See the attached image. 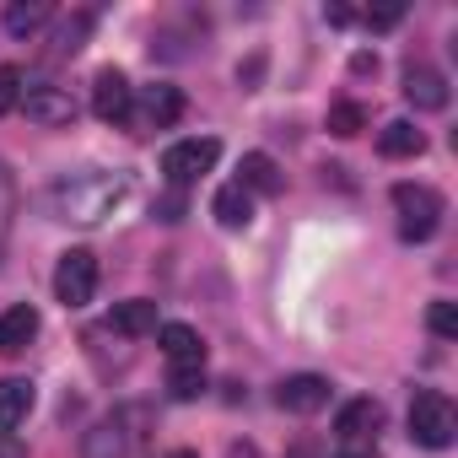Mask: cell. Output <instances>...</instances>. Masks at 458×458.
Returning a JSON list of instances; mask_svg holds the SVG:
<instances>
[{"label": "cell", "instance_id": "30", "mask_svg": "<svg viewBox=\"0 0 458 458\" xmlns=\"http://www.w3.org/2000/svg\"><path fill=\"white\" fill-rule=\"evenodd\" d=\"M351 71H356V76H367V71H377V60H372V55H356V60H351Z\"/></svg>", "mask_w": 458, "mask_h": 458}, {"label": "cell", "instance_id": "6", "mask_svg": "<svg viewBox=\"0 0 458 458\" xmlns=\"http://www.w3.org/2000/svg\"><path fill=\"white\" fill-rule=\"evenodd\" d=\"M135 420H140V410H119V415L98 420L81 437V458H130V447L140 442V431H130Z\"/></svg>", "mask_w": 458, "mask_h": 458}, {"label": "cell", "instance_id": "12", "mask_svg": "<svg viewBox=\"0 0 458 458\" xmlns=\"http://www.w3.org/2000/svg\"><path fill=\"white\" fill-rule=\"evenodd\" d=\"M157 340H162V356L173 361V372H183V367H205V340H199L189 324H162Z\"/></svg>", "mask_w": 458, "mask_h": 458}, {"label": "cell", "instance_id": "9", "mask_svg": "<svg viewBox=\"0 0 458 458\" xmlns=\"http://www.w3.org/2000/svg\"><path fill=\"white\" fill-rule=\"evenodd\" d=\"M276 404L292 410V415H318V410L329 404V377H318V372H297V377H286V383L276 388Z\"/></svg>", "mask_w": 458, "mask_h": 458}, {"label": "cell", "instance_id": "24", "mask_svg": "<svg viewBox=\"0 0 458 458\" xmlns=\"http://www.w3.org/2000/svg\"><path fill=\"white\" fill-rule=\"evenodd\" d=\"M426 324H431L437 340H458V308L453 302H431L426 308Z\"/></svg>", "mask_w": 458, "mask_h": 458}, {"label": "cell", "instance_id": "21", "mask_svg": "<svg viewBox=\"0 0 458 458\" xmlns=\"http://www.w3.org/2000/svg\"><path fill=\"white\" fill-rule=\"evenodd\" d=\"M87 33H92V17H87V12L65 17V22L55 28V44H49V55H55V60H71V55L87 44Z\"/></svg>", "mask_w": 458, "mask_h": 458}, {"label": "cell", "instance_id": "26", "mask_svg": "<svg viewBox=\"0 0 458 458\" xmlns=\"http://www.w3.org/2000/svg\"><path fill=\"white\" fill-rule=\"evenodd\" d=\"M22 92H28V87H22V71H17V65H0V114H12V108L22 103Z\"/></svg>", "mask_w": 458, "mask_h": 458}, {"label": "cell", "instance_id": "7", "mask_svg": "<svg viewBox=\"0 0 458 458\" xmlns=\"http://www.w3.org/2000/svg\"><path fill=\"white\" fill-rule=\"evenodd\" d=\"M92 114L103 119V124H124L130 114H135V87L124 81V71H98L92 76Z\"/></svg>", "mask_w": 458, "mask_h": 458}, {"label": "cell", "instance_id": "11", "mask_svg": "<svg viewBox=\"0 0 458 458\" xmlns=\"http://www.w3.org/2000/svg\"><path fill=\"white\" fill-rule=\"evenodd\" d=\"M404 98H410L420 114H442V108H447V81H442V71L410 65V71H404Z\"/></svg>", "mask_w": 458, "mask_h": 458}, {"label": "cell", "instance_id": "10", "mask_svg": "<svg viewBox=\"0 0 458 458\" xmlns=\"http://www.w3.org/2000/svg\"><path fill=\"white\" fill-rule=\"evenodd\" d=\"M335 431H340V442H377V431H383V404H377V399H351V404H340Z\"/></svg>", "mask_w": 458, "mask_h": 458}, {"label": "cell", "instance_id": "5", "mask_svg": "<svg viewBox=\"0 0 458 458\" xmlns=\"http://www.w3.org/2000/svg\"><path fill=\"white\" fill-rule=\"evenodd\" d=\"M216 157H221V140H216V135H189V140H178V146L162 151V173L183 189V183L205 178V173L216 167Z\"/></svg>", "mask_w": 458, "mask_h": 458}, {"label": "cell", "instance_id": "32", "mask_svg": "<svg viewBox=\"0 0 458 458\" xmlns=\"http://www.w3.org/2000/svg\"><path fill=\"white\" fill-rule=\"evenodd\" d=\"M178 458H194V453H178Z\"/></svg>", "mask_w": 458, "mask_h": 458}, {"label": "cell", "instance_id": "28", "mask_svg": "<svg viewBox=\"0 0 458 458\" xmlns=\"http://www.w3.org/2000/svg\"><path fill=\"white\" fill-rule=\"evenodd\" d=\"M335 458H377V442H340Z\"/></svg>", "mask_w": 458, "mask_h": 458}, {"label": "cell", "instance_id": "13", "mask_svg": "<svg viewBox=\"0 0 458 458\" xmlns=\"http://www.w3.org/2000/svg\"><path fill=\"white\" fill-rule=\"evenodd\" d=\"M178 119H183V92H178V87H167V81L146 87V98H140V124L167 130V124H178Z\"/></svg>", "mask_w": 458, "mask_h": 458}, {"label": "cell", "instance_id": "23", "mask_svg": "<svg viewBox=\"0 0 458 458\" xmlns=\"http://www.w3.org/2000/svg\"><path fill=\"white\" fill-rule=\"evenodd\" d=\"M12 221H17V178H12V167H6V162H0V254H6Z\"/></svg>", "mask_w": 458, "mask_h": 458}, {"label": "cell", "instance_id": "17", "mask_svg": "<svg viewBox=\"0 0 458 458\" xmlns=\"http://www.w3.org/2000/svg\"><path fill=\"white\" fill-rule=\"evenodd\" d=\"M49 17H55L49 0H12V6H6V33L12 38H33Z\"/></svg>", "mask_w": 458, "mask_h": 458}, {"label": "cell", "instance_id": "19", "mask_svg": "<svg viewBox=\"0 0 458 458\" xmlns=\"http://www.w3.org/2000/svg\"><path fill=\"white\" fill-rule=\"evenodd\" d=\"M249 194H281V167H276V157H265V151H249L243 157V178H238Z\"/></svg>", "mask_w": 458, "mask_h": 458}, {"label": "cell", "instance_id": "16", "mask_svg": "<svg viewBox=\"0 0 458 458\" xmlns=\"http://www.w3.org/2000/svg\"><path fill=\"white\" fill-rule=\"evenodd\" d=\"M210 210H216V221H221V226H233V233H238V226H249V221H254V194H249L243 183H221V189H216V199H210Z\"/></svg>", "mask_w": 458, "mask_h": 458}, {"label": "cell", "instance_id": "27", "mask_svg": "<svg viewBox=\"0 0 458 458\" xmlns=\"http://www.w3.org/2000/svg\"><path fill=\"white\" fill-rule=\"evenodd\" d=\"M399 17H404V6H377V12H367V28H377V33H383V28H394Z\"/></svg>", "mask_w": 458, "mask_h": 458}, {"label": "cell", "instance_id": "3", "mask_svg": "<svg viewBox=\"0 0 458 458\" xmlns=\"http://www.w3.org/2000/svg\"><path fill=\"white\" fill-rule=\"evenodd\" d=\"M410 437L420 442V447H453V437H458V410H453V399L447 394H437V388H426V394H415V404H410Z\"/></svg>", "mask_w": 458, "mask_h": 458}, {"label": "cell", "instance_id": "14", "mask_svg": "<svg viewBox=\"0 0 458 458\" xmlns=\"http://www.w3.org/2000/svg\"><path fill=\"white\" fill-rule=\"evenodd\" d=\"M33 335H38V308H6L0 313V356H17V351H28L33 345Z\"/></svg>", "mask_w": 458, "mask_h": 458}, {"label": "cell", "instance_id": "25", "mask_svg": "<svg viewBox=\"0 0 458 458\" xmlns=\"http://www.w3.org/2000/svg\"><path fill=\"white\" fill-rule=\"evenodd\" d=\"M199 388H205V367H183V372L167 377V394L173 399H199Z\"/></svg>", "mask_w": 458, "mask_h": 458}, {"label": "cell", "instance_id": "29", "mask_svg": "<svg viewBox=\"0 0 458 458\" xmlns=\"http://www.w3.org/2000/svg\"><path fill=\"white\" fill-rule=\"evenodd\" d=\"M157 210H162V221H178V210H183V194H167Z\"/></svg>", "mask_w": 458, "mask_h": 458}, {"label": "cell", "instance_id": "15", "mask_svg": "<svg viewBox=\"0 0 458 458\" xmlns=\"http://www.w3.org/2000/svg\"><path fill=\"white\" fill-rule=\"evenodd\" d=\"M33 383L28 377H0V437L6 431H17L22 420H28V410H33Z\"/></svg>", "mask_w": 458, "mask_h": 458}, {"label": "cell", "instance_id": "1", "mask_svg": "<svg viewBox=\"0 0 458 458\" xmlns=\"http://www.w3.org/2000/svg\"><path fill=\"white\" fill-rule=\"evenodd\" d=\"M124 199H130V173H108V167H76L49 183V210L71 226H98Z\"/></svg>", "mask_w": 458, "mask_h": 458}, {"label": "cell", "instance_id": "2", "mask_svg": "<svg viewBox=\"0 0 458 458\" xmlns=\"http://www.w3.org/2000/svg\"><path fill=\"white\" fill-rule=\"evenodd\" d=\"M394 216H399V233L410 243H426L442 226V194L426 183H394Z\"/></svg>", "mask_w": 458, "mask_h": 458}, {"label": "cell", "instance_id": "8", "mask_svg": "<svg viewBox=\"0 0 458 458\" xmlns=\"http://www.w3.org/2000/svg\"><path fill=\"white\" fill-rule=\"evenodd\" d=\"M17 108H28V119L44 124V130H65V124L76 119V103H71L65 87H28Z\"/></svg>", "mask_w": 458, "mask_h": 458}, {"label": "cell", "instance_id": "20", "mask_svg": "<svg viewBox=\"0 0 458 458\" xmlns=\"http://www.w3.org/2000/svg\"><path fill=\"white\" fill-rule=\"evenodd\" d=\"M108 324H114V329H119L124 340H140V335H157V302H140V297H135V302H119Z\"/></svg>", "mask_w": 458, "mask_h": 458}, {"label": "cell", "instance_id": "18", "mask_svg": "<svg viewBox=\"0 0 458 458\" xmlns=\"http://www.w3.org/2000/svg\"><path fill=\"white\" fill-rule=\"evenodd\" d=\"M377 151H383V157H420V151H426V135H420L410 119H394V124L377 130Z\"/></svg>", "mask_w": 458, "mask_h": 458}, {"label": "cell", "instance_id": "22", "mask_svg": "<svg viewBox=\"0 0 458 458\" xmlns=\"http://www.w3.org/2000/svg\"><path fill=\"white\" fill-rule=\"evenodd\" d=\"M367 130V108L361 103H329V135H340V140H351V135H361Z\"/></svg>", "mask_w": 458, "mask_h": 458}, {"label": "cell", "instance_id": "4", "mask_svg": "<svg viewBox=\"0 0 458 458\" xmlns=\"http://www.w3.org/2000/svg\"><path fill=\"white\" fill-rule=\"evenodd\" d=\"M55 297H60L65 308H87V302L98 297V254H92V249L60 254V265H55Z\"/></svg>", "mask_w": 458, "mask_h": 458}, {"label": "cell", "instance_id": "31", "mask_svg": "<svg viewBox=\"0 0 458 458\" xmlns=\"http://www.w3.org/2000/svg\"><path fill=\"white\" fill-rule=\"evenodd\" d=\"M0 458H22V453H17V447H0Z\"/></svg>", "mask_w": 458, "mask_h": 458}]
</instances>
